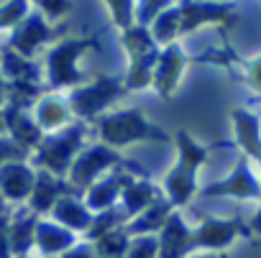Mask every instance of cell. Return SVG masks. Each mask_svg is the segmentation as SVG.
Segmentation results:
<instances>
[{
	"label": "cell",
	"instance_id": "1",
	"mask_svg": "<svg viewBox=\"0 0 261 258\" xmlns=\"http://www.w3.org/2000/svg\"><path fill=\"white\" fill-rule=\"evenodd\" d=\"M146 131H149L146 123H141L134 112H123V115H118V118H110V120H105V125H102L105 138L113 141V144L130 141V138H136V136H144Z\"/></svg>",
	"mask_w": 261,
	"mask_h": 258
},
{
	"label": "cell",
	"instance_id": "2",
	"mask_svg": "<svg viewBox=\"0 0 261 258\" xmlns=\"http://www.w3.org/2000/svg\"><path fill=\"white\" fill-rule=\"evenodd\" d=\"M82 46L85 44H67V46L54 51V56H51V77H54V82H69V79L77 77L72 64H74V56L80 54Z\"/></svg>",
	"mask_w": 261,
	"mask_h": 258
},
{
	"label": "cell",
	"instance_id": "3",
	"mask_svg": "<svg viewBox=\"0 0 261 258\" xmlns=\"http://www.w3.org/2000/svg\"><path fill=\"white\" fill-rule=\"evenodd\" d=\"M0 179H3V189H6L11 197H23V194H29V189H31V174H29L26 169L16 166V164L6 166L3 174H0Z\"/></svg>",
	"mask_w": 261,
	"mask_h": 258
},
{
	"label": "cell",
	"instance_id": "4",
	"mask_svg": "<svg viewBox=\"0 0 261 258\" xmlns=\"http://www.w3.org/2000/svg\"><path fill=\"white\" fill-rule=\"evenodd\" d=\"M113 95H115V87H113L110 82H100V84H95V87L82 90V92L77 95V102H80V110H82V112H92V110H97L102 102H108Z\"/></svg>",
	"mask_w": 261,
	"mask_h": 258
},
{
	"label": "cell",
	"instance_id": "5",
	"mask_svg": "<svg viewBox=\"0 0 261 258\" xmlns=\"http://www.w3.org/2000/svg\"><path fill=\"white\" fill-rule=\"evenodd\" d=\"M238 120V133H241V141L246 144V149L256 156H261V144H258V123L251 118V115H243L238 112L236 115Z\"/></svg>",
	"mask_w": 261,
	"mask_h": 258
},
{
	"label": "cell",
	"instance_id": "6",
	"mask_svg": "<svg viewBox=\"0 0 261 258\" xmlns=\"http://www.w3.org/2000/svg\"><path fill=\"white\" fill-rule=\"evenodd\" d=\"M185 238H187V230L182 227L179 220H172L167 227H164V258H177L182 245H185Z\"/></svg>",
	"mask_w": 261,
	"mask_h": 258
},
{
	"label": "cell",
	"instance_id": "7",
	"mask_svg": "<svg viewBox=\"0 0 261 258\" xmlns=\"http://www.w3.org/2000/svg\"><path fill=\"white\" fill-rule=\"evenodd\" d=\"M105 161H113V154H108V151H102V149L85 154L82 161H80V169H77V182H87Z\"/></svg>",
	"mask_w": 261,
	"mask_h": 258
},
{
	"label": "cell",
	"instance_id": "8",
	"mask_svg": "<svg viewBox=\"0 0 261 258\" xmlns=\"http://www.w3.org/2000/svg\"><path fill=\"white\" fill-rule=\"evenodd\" d=\"M233 233H236V227L228 225V222H210V225L202 227L200 240H202L205 245H225V243L233 238Z\"/></svg>",
	"mask_w": 261,
	"mask_h": 258
},
{
	"label": "cell",
	"instance_id": "9",
	"mask_svg": "<svg viewBox=\"0 0 261 258\" xmlns=\"http://www.w3.org/2000/svg\"><path fill=\"white\" fill-rule=\"evenodd\" d=\"M44 36H46L44 23H41V21H29V23L21 26V34H18V39H16V46L23 49V51H31Z\"/></svg>",
	"mask_w": 261,
	"mask_h": 258
},
{
	"label": "cell",
	"instance_id": "10",
	"mask_svg": "<svg viewBox=\"0 0 261 258\" xmlns=\"http://www.w3.org/2000/svg\"><path fill=\"white\" fill-rule=\"evenodd\" d=\"M220 192H233V194L253 197V194L258 192V187H256V184H253V179L246 174V166H241V169L233 174V179H230L228 184H223V187H220Z\"/></svg>",
	"mask_w": 261,
	"mask_h": 258
},
{
	"label": "cell",
	"instance_id": "11",
	"mask_svg": "<svg viewBox=\"0 0 261 258\" xmlns=\"http://www.w3.org/2000/svg\"><path fill=\"white\" fill-rule=\"evenodd\" d=\"M39 240L46 250H59L69 243V235L62 230H54V225H41L39 227Z\"/></svg>",
	"mask_w": 261,
	"mask_h": 258
},
{
	"label": "cell",
	"instance_id": "12",
	"mask_svg": "<svg viewBox=\"0 0 261 258\" xmlns=\"http://www.w3.org/2000/svg\"><path fill=\"white\" fill-rule=\"evenodd\" d=\"M59 220H64V222L72 225V227H82V225L87 222V215H85V210H82L80 205H74V202H62V205H59Z\"/></svg>",
	"mask_w": 261,
	"mask_h": 258
},
{
	"label": "cell",
	"instance_id": "13",
	"mask_svg": "<svg viewBox=\"0 0 261 258\" xmlns=\"http://www.w3.org/2000/svg\"><path fill=\"white\" fill-rule=\"evenodd\" d=\"M123 245H125L123 235H105V238L100 240V250H105V253H110V255L123 253Z\"/></svg>",
	"mask_w": 261,
	"mask_h": 258
},
{
	"label": "cell",
	"instance_id": "14",
	"mask_svg": "<svg viewBox=\"0 0 261 258\" xmlns=\"http://www.w3.org/2000/svg\"><path fill=\"white\" fill-rule=\"evenodd\" d=\"M54 102H46V107H44V112H41V120L46 123V125H54V123H59L62 118H64V107L57 102V107H51Z\"/></svg>",
	"mask_w": 261,
	"mask_h": 258
},
{
	"label": "cell",
	"instance_id": "15",
	"mask_svg": "<svg viewBox=\"0 0 261 258\" xmlns=\"http://www.w3.org/2000/svg\"><path fill=\"white\" fill-rule=\"evenodd\" d=\"M130 258H154V240H141V243H136Z\"/></svg>",
	"mask_w": 261,
	"mask_h": 258
},
{
	"label": "cell",
	"instance_id": "16",
	"mask_svg": "<svg viewBox=\"0 0 261 258\" xmlns=\"http://www.w3.org/2000/svg\"><path fill=\"white\" fill-rule=\"evenodd\" d=\"M18 13H23V6H18V3H13V6H8L6 11H0V21H13Z\"/></svg>",
	"mask_w": 261,
	"mask_h": 258
},
{
	"label": "cell",
	"instance_id": "17",
	"mask_svg": "<svg viewBox=\"0 0 261 258\" xmlns=\"http://www.w3.org/2000/svg\"><path fill=\"white\" fill-rule=\"evenodd\" d=\"M253 87L261 90V62H256V67H253Z\"/></svg>",
	"mask_w": 261,
	"mask_h": 258
},
{
	"label": "cell",
	"instance_id": "18",
	"mask_svg": "<svg viewBox=\"0 0 261 258\" xmlns=\"http://www.w3.org/2000/svg\"><path fill=\"white\" fill-rule=\"evenodd\" d=\"M69 258H92V255H90L87 248H77L74 253H69Z\"/></svg>",
	"mask_w": 261,
	"mask_h": 258
},
{
	"label": "cell",
	"instance_id": "19",
	"mask_svg": "<svg viewBox=\"0 0 261 258\" xmlns=\"http://www.w3.org/2000/svg\"><path fill=\"white\" fill-rule=\"evenodd\" d=\"M256 227L261 230V212H258V220H256Z\"/></svg>",
	"mask_w": 261,
	"mask_h": 258
}]
</instances>
